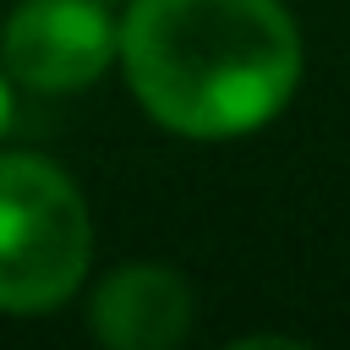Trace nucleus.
Wrapping results in <instances>:
<instances>
[{
    "instance_id": "7ed1b4c3",
    "label": "nucleus",
    "mask_w": 350,
    "mask_h": 350,
    "mask_svg": "<svg viewBox=\"0 0 350 350\" xmlns=\"http://www.w3.org/2000/svg\"><path fill=\"white\" fill-rule=\"evenodd\" d=\"M120 60V16L109 0H11L0 16V66L22 93L66 98L104 82Z\"/></svg>"
},
{
    "instance_id": "20e7f679",
    "label": "nucleus",
    "mask_w": 350,
    "mask_h": 350,
    "mask_svg": "<svg viewBox=\"0 0 350 350\" xmlns=\"http://www.w3.org/2000/svg\"><path fill=\"white\" fill-rule=\"evenodd\" d=\"M82 323L104 350H175L197 328V290L175 262L131 257L88 284Z\"/></svg>"
},
{
    "instance_id": "f03ea898",
    "label": "nucleus",
    "mask_w": 350,
    "mask_h": 350,
    "mask_svg": "<svg viewBox=\"0 0 350 350\" xmlns=\"http://www.w3.org/2000/svg\"><path fill=\"white\" fill-rule=\"evenodd\" d=\"M93 208L71 170L0 142V317H49L88 290Z\"/></svg>"
},
{
    "instance_id": "39448f33",
    "label": "nucleus",
    "mask_w": 350,
    "mask_h": 350,
    "mask_svg": "<svg viewBox=\"0 0 350 350\" xmlns=\"http://www.w3.org/2000/svg\"><path fill=\"white\" fill-rule=\"evenodd\" d=\"M16 93H22V88H16V77L0 66V142H5V137H11V126H16Z\"/></svg>"
},
{
    "instance_id": "f257e3e1",
    "label": "nucleus",
    "mask_w": 350,
    "mask_h": 350,
    "mask_svg": "<svg viewBox=\"0 0 350 350\" xmlns=\"http://www.w3.org/2000/svg\"><path fill=\"white\" fill-rule=\"evenodd\" d=\"M115 71L159 131L241 142L295 104L306 38L284 0H126Z\"/></svg>"
}]
</instances>
